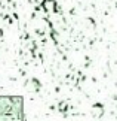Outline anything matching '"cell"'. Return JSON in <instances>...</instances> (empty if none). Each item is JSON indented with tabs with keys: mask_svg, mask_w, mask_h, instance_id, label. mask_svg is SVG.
Masks as SVG:
<instances>
[{
	"mask_svg": "<svg viewBox=\"0 0 117 121\" xmlns=\"http://www.w3.org/2000/svg\"><path fill=\"white\" fill-rule=\"evenodd\" d=\"M45 8H46V11L53 12V11H55V3H53V0H45Z\"/></svg>",
	"mask_w": 117,
	"mask_h": 121,
	"instance_id": "6da1fadb",
	"label": "cell"
}]
</instances>
